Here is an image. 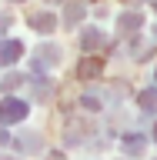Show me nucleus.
<instances>
[{
    "instance_id": "obj_1",
    "label": "nucleus",
    "mask_w": 157,
    "mask_h": 160,
    "mask_svg": "<svg viewBox=\"0 0 157 160\" xmlns=\"http://www.w3.org/2000/svg\"><path fill=\"white\" fill-rule=\"evenodd\" d=\"M20 117H27V107H24V103H20V100H7V103H3V120H20Z\"/></svg>"
},
{
    "instance_id": "obj_2",
    "label": "nucleus",
    "mask_w": 157,
    "mask_h": 160,
    "mask_svg": "<svg viewBox=\"0 0 157 160\" xmlns=\"http://www.w3.org/2000/svg\"><path fill=\"white\" fill-rule=\"evenodd\" d=\"M20 50L24 47H20L17 40H13V43H3V47H0V63H13V60L20 57Z\"/></svg>"
},
{
    "instance_id": "obj_3",
    "label": "nucleus",
    "mask_w": 157,
    "mask_h": 160,
    "mask_svg": "<svg viewBox=\"0 0 157 160\" xmlns=\"http://www.w3.org/2000/svg\"><path fill=\"white\" fill-rule=\"evenodd\" d=\"M34 27L40 30V33H47V30H54V17L50 13H34V20H30Z\"/></svg>"
},
{
    "instance_id": "obj_4",
    "label": "nucleus",
    "mask_w": 157,
    "mask_h": 160,
    "mask_svg": "<svg viewBox=\"0 0 157 160\" xmlns=\"http://www.w3.org/2000/svg\"><path fill=\"white\" fill-rule=\"evenodd\" d=\"M100 67H104L100 60H84V63H80V77H94Z\"/></svg>"
},
{
    "instance_id": "obj_5",
    "label": "nucleus",
    "mask_w": 157,
    "mask_h": 160,
    "mask_svg": "<svg viewBox=\"0 0 157 160\" xmlns=\"http://www.w3.org/2000/svg\"><path fill=\"white\" fill-rule=\"evenodd\" d=\"M137 23H140L137 13H124V17H120V27L124 30H137Z\"/></svg>"
},
{
    "instance_id": "obj_6",
    "label": "nucleus",
    "mask_w": 157,
    "mask_h": 160,
    "mask_svg": "<svg viewBox=\"0 0 157 160\" xmlns=\"http://www.w3.org/2000/svg\"><path fill=\"white\" fill-rule=\"evenodd\" d=\"M140 103L147 110H154V103H157V90H147V93H140Z\"/></svg>"
}]
</instances>
